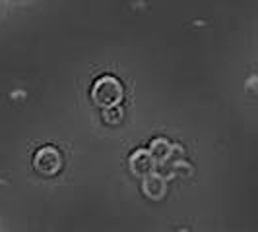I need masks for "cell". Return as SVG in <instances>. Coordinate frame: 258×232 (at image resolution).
<instances>
[{
	"mask_svg": "<svg viewBox=\"0 0 258 232\" xmlns=\"http://www.w3.org/2000/svg\"><path fill=\"white\" fill-rule=\"evenodd\" d=\"M122 99H124V87L115 76H101L99 79H95L91 87V101L99 108L120 104Z\"/></svg>",
	"mask_w": 258,
	"mask_h": 232,
	"instance_id": "cell-1",
	"label": "cell"
},
{
	"mask_svg": "<svg viewBox=\"0 0 258 232\" xmlns=\"http://www.w3.org/2000/svg\"><path fill=\"white\" fill-rule=\"evenodd\" d=\"M62 155L54 147H41L33 157V167L43 176H56L62 170Z\"/></svg>",
	"mask_w": 258,
	"mask_h": 232,
	"instance_id": "cell-2",
	"label": "cell"
},
{
	"mask_svg": "<svg viewBox=\"0 0 258 232\" xmlns=\"http://www.w3.org/2000/svg\"><path fill=\"white\" fill-rule=\"evenodd\" d=\"M142 192L152 201H161L167 195V178L157 170L146 174L142 178Z\"/></svg>",
	"mask_w": 258,
	"mask_h": 232,
	"instance_id": "cell-3",
	"label": "cell"
},
{
	"mask_svg": "<svg viewBox=\"0 0 258 232\" xmlns=\"http://www.w3.org/2000/svg\"><path fill=\"white\" fill-rule=\"evenodd\" d=\"M128 168L136 178H144L146 174L157 170V163H155V159L150 155L148 149H136L128 157Z\"/></svg>",
	"mask_w": 258,
	"mask_h": 232,
	"instance_id": "cell-4",
	"label": "cell"
},
{
	"mask_svg": "<svg viewBox=\"0 0 258 232\" xmlns=\"http://www.w3.org/2000/svg\"><path fill=\"white\" fill-rule=\"evenodd\" d=\"M169 149H171V142L165 140V138H155L150 143V155L155 159V163H163L169 157Z\"/></svg>",
	"mask_w": 258,
	"mask_h": 232,
	"instance_id": "cell-5",
	"label": "cell"
},
{
	"mask_svg": "<svg viewBox=\"0 0 258 232\" xmlns=\"http://www.w3.org/2000/svg\"><path fill=\"white\" fill-rule=\"evenodd\" d=\"M124 118V110L120 104H111V106H105L103 108V122L109 126H118Z\"/></svg>",
	"mask_w": 258,
	"mask_h": 232,
	"instance_id": "cell-6",
	"label": "cell"
},
{
	"mask_svg": "<svg viewBox=\"0 0 258 232\" xmlns=\"http://www.w3.org/2000/svg\"><path fill=\"white\" fill-rule=\"evenodd\" d=\"M169 172H171V178H188V176H192L194 168L190 163L181 159L177 163H169Z\"/></svg>",
	"mask_w": 258,
	"mask_h": 232,
	"instance_id": "cell-7",
	"label": "cell"
},
{
	"mask_svg": "<svg viewBox=\"0 0 258 232\" xmlns=\"http://www.w3.org/2000/svg\"><path fill=\"white\" fill-rule=\"evenodd\" d=\"M184 147H182L181 143H171V149H169V157L165 159V163H177V161H181L184 159Z\"/></svg>",
	"mask_w": 258,
	"mask_h": 232,
	"instance_id": "cell-8",
	"label": "cell"
}]
</instances>
